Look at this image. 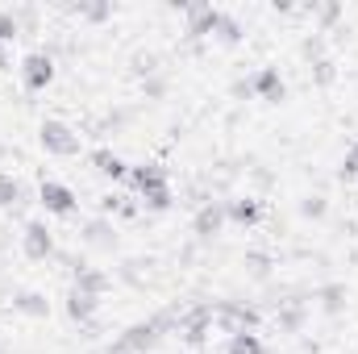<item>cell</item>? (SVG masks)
Segmentation results:
<instances>
[{"label": "cell", "mask_w": 358, "mask_h": 354, "mask_svg": "<svg viewBox=\"0 0 358 354\" xmlns=\"http://www.w3.org/2000/svg\"><path fill=\"white\" fill-rule=\"evenodd\" d=\"M38 142H42V150L55 155V159H76V155H80V129H71V125L59 121V117H46V121L38 125Z\"/></svg>", "instance_id": "1"}, {"label": "cell", "mask_w": 358, "mask_h": 354, "mask_svg": "<svg viewBox=\"0 0 358 354\" xmlns=\"http://www.w3.org/2000/svg\"><path fill=\"white\" fill-rule=\"evenodd\" d=\"M213 325L221 330V334H255V325H259V309H250V304H242V300H221V304H213Z\"/></svg>", "instance_id": "2"}, {"label": "cell", "mask_w": 358, "mask_h": 354, "mask_svg": "<svg viewBox=\"0 0 358 354\" xmlns=\"http://www.w3.org/2000/svg\"><path fill=\"white\" fill-rule=\"evenodd\" d=\"M159 338H163V330H159L155 317H150V321H138V325H129V330L113 342V354H150L159 346Z\"/></svg>", "instance_id": "3"}, {"label": "cell", "mask_w": 358, "mask_h": 354, "mask_svg": "<svg viewBox=\"0 0 358 354\" xmlns=\"http://www.w3.org/2000/svg\"><path fill=\"white\" fill-rule=\"evenodd\" d=\"M50 80H55V59L46 50H29L21 59V84H25V92H46Z\"/></svg>", "instance_id": "4"}, {"label": "cell", "mask_w": 358, "mask_h": 354, "mask_svg": "<svg viewBox=\"0 0 358 354\" xmlns=\"http://www.w3.org/2000/svg\"><path fill=\"white\" fill-rule=\"evenodd\" d=\"M38 200H42V208H46V213H55V217H71V213L80 208L76 192H71L67 183H59V179H42Z\"/></svg>", "instance_id": "5"}, {"label": "cell", "mask_w": 358, "mask_h": 354, "mask_svg": "<svg viewBox=\"0 0 358 354\" xmlns=\"http://www.w3.org/2000/svg\"><path fill=\"white\" fill-rule=\"evenodd\" d=\"M21 250H25V259H34V263L50 259V255H55V234H50V225H46V221H25Z\"/></svg>", "instance_id": "6"}, {"label": "cell", "mask_w": 358, "mask_h": 354, "mask_svg": "<svg viewBox=\"0 0 358 354\" xmlns=\"http://www.w3.org/2000/svg\"><path fill=\"white\" fill-rule=\"evenodd\" d=\"M187 38L196 42V38H208V34H217V21H221V8H213V4H204V0H192L187 4Z\"/></svg>", "instance_id": "7"}, {"label": "cell", "mask_w": 358, "mask_h": 354, "mask_svg": "<svg viewBox=\"0 0 358 354\" xmlns=\"http://www.w3.org/2000/svg\"><path fill=\"white\" fill-rule=\"evenodd\" d=\"M208 330H213V304H200L192 313H179V334H183L187 346H200L208 338Z\"/></svg>", "instance_id": "8"}, {"label": "cell", "mask_w": 358, "mask_h": 354, "mask_svg": "<svg viewBox=\"0 0 358 354\" xmlns=\"http://www.w3.org/2000/svg\"><path fill=\"white\" fill-rule=\"evenodd\" d=\"M129 183L138 187V196H142V200H150V196H159V192H167V187H171V183H167V171H163L159 163L129 167Z\"/></svg>", "instance_id": "9"}, {"label": "cell", "mask_w": 358, "mask_h": 354, "mask_svg": "<svg viewBox=\"0 0 358 354\" xmlns=\"http://www.w3.org/2000/svg\"><path fill=\"white\" fill-rule=\"evenodd\" d=\"M221 225H225V204H217V200H208V204H200L196 208V217H192V229H196V238H217L221 234Z\"/></svg>", "instance_id": "10"}, {"label": "cell", "mask_w": 358, "mask_h": 354, "mask_svg": "<svg viewBox=\"0 0 358 354\" xmlns=\"http://www.w3.org/2000/svg\"><path fill=\"white\" fill-rule=\"evenodd\" d=\"M250 88L259 100H267V104H279V100H287V84H283V76L275 71V67H263L255 80H250Z\"/></svg>", "instance_id": "11"}, {"label": "cell", "mask_w": 358, "mask_h": 354, "mask_svg": "<svg viewBox=\"0 0 358 354\" xmlns=\"http://www.w3.org/2000/svg\"><path fill=\"white\" fill-rule=\"evenodd\" d=\"M263 217V204L255 200V196H234V200H225V221H234V225H255Z\"/></svg>", "instance_id": "12"}, {"label": "cell", "mask_w": 358, "mask_h": 354, "mask_svg": "<svg viewBox=\"0 0 358 354\" xmlns=\"http://www.w3.org/2000/svg\"><path fill=\"white\" fill-rule=\"evenodd\" d=\"M88 163H92V171H100L104 179H125V176H129V163H125L117 150H104V146H100V150H92Z\"/></svg>", "instance_id": "13"}, {"label": "cell", "mask_w": 358, "mask_h": 354, "mask_svg": "<svg viewBox=\"0 0 358 354\" xmlns=\"http://www.w3.org/2000/svg\"><path fill=\"white\" fill-rule=\"evenodd\" d=\"M96 309H100V296H88V292H80V288L67 292V317H71V321L88 325L92 317H96Z\"/></svg>", "instance_id": "14"}, {"label": "cell", "mask_w": 358, "mask_h": 354, "mask_svg": "<svg viewBox=\"0 0 358 354\" xmlns=\"http://www.w3.org/2000/svg\"><path fill=\"white\" fill-rule=\"evenodd\" d=\"M76 288H80V292H88V296H104V292L113 288V279H108L100 267H84V263H80V267H76Z\"/></svg>", "instance_id": "15"}, {"label": "cell", "mask_w": 358, "mask_h": 354, "mask_svg": "<svg viewBox=\"0 0 358 354\" xmlns=\"http://www.w3.org/2000/svg\"><path fill=\"white\" fill-rule=\"evenodd\" d=\"M13 309L25 313V317H38V321L50 317V300H46L42 292H17V296H13Z\"/></svg>", "instance_id": "16"}, {"label": "cell", "mask_w": 358, "mask_h": 354, "mask_svg": "<svg viewBox=\"0 0 358 354\" xmlns=\"http://www.w3.org/2000/svg\"><path fill=\"white\" fill-rule=\"evenodd\" d=\"M84 242L96 246V250H113L117 234H113V225H108V221H88V225H84Z\"/></svg>", "instance_id": "17"}, {"label": "cell", "mask_w": 358, "mask_h": 354, "mask_svg": "<svg viewBox=\"0 0 358 354\" xmlns=\"http://www.w3.org/2000/svg\"><path fill=\"white\" fill-rule=\"evenodd\" d=\"M242 38H246L242 21H238L234 13H221V21H217V42H225V46H238Z\"/></svg>", "instance_id": "18"}, {"label": "cell", "mask_w": 358, "mask_h": 354, "mask_svg": "<svg viewBox=\"0 0 358 354\" xmlns=\"http://www.w3.org/2000/svg\"><path fill=\"white\" fill-rule=\"evenodd\" d=\"M225 354H267V346H263L259 334H234L229 346H225Z\"/></svg>", "instance_id": "19"}, {"label": "cell", "mask_w": 358, "mask_h": 354, "mask_svg": "<svg viewBox=\"0 0 358 354\" xmlns=\"http://www.w3.org/2000/svg\"><path fill=\"white\" fill-rule=\"evenodd\" d=\"M129 71H134V76H142V80L159 76V55H155V50H138V55L129 59Z\"/></svg>", "instance_id": "20"}, {"label": "cell", "mask_w": 358, "mask_h": 354, "mask_svg": "<svg viewBox=\"0 0 358 354\" xmlns=\"http://www.w3.org/2000/svg\"><path fill=\"white\" fill-rule=\"evenodd\" d=\"M317 296H321V309H325V313H342V309H346V288H342V283H325Z\"/></svg>", "instance_id": "21"}, {"label": "cell", "mask_w": 358, "mask_h": 354, "mask_svg": "<svg viewBox=\"0 0 358 354\" xmlns=\"http://www.w3.org/2000/svg\"><path fill=\"white\" fill-rule=\"evenodd\" d=\"M17 34H21V17L13 8H0V46H8Z\"/></svg>", "instance_id": "22"}, {"label": "cell", "mask_w": 358, "mask_h": 354, "mask_svg": "<svg viewBox=\"0 0 358 354\" xmlns=\"http://www.w3.org/2000/svg\"><path fill=\"white\" fill-rule=\"evenodd\" d=\"M17 200H21V183L0 171V208H8V204H17Z\"/></svg>", "instance_id": "23"}, {"label": "cell", "mask_w": 358, "mask_h": 354, "mask_svg": "<svg viewBox=\"0 0 358 354\" xmlns=\"http://www.w3.org/2000/svg\"><path fill=\"white\" fill-rule=\"evenodd\" d=\"M325 208H329V204H325V196H304V200H300V213H304L308 221H321V217H325Z\"/></svg>", "instance_id": "24"}, {"label": "cell", "mask_w": 358, "mask_h": 354, "mask_svg": "<svg viewBox=\"0 0 358 354\" xmlns=\"http://www.w3.org/2000/svg\"><path fill=\"white\" fill-rule=\"evenodd\" d=\"M300 55H304L308 63H317V59H325V38H321V34H313V38H304V46H300Z\"/></svg>", "instance_id": "25"}, {"label": "cell", "mask_w": 358, "mask_h": 354, "mask_svg": "<svg viewBox=\"0 0 358 354\" xmlns=\"http://www.w3.org/2000/svg\"><path fill=\"white\" fill-rule=\"evenodd\" d=\"M71 13H76V17H88V21H104L113 8H108V4H71Z\"/></svg>", "instance_id": "26"}, {"label": "cell", "mask_w": 358, "mask_h": 354, "mask_svg": "<svg viewBox=\"0 0 358 354\" xmlns=\"http://www.w3.org/2000/svg\"><path fill=\"white\" fill-rule=\"evenodd\" d=\"M313 80L317 84H334V59H317L313 63Z\"/></svg>", "instance_id": "27"}, {"label": "cell", "mask_w": 358, "mask_h": 354, "mask_svg": "<svg viewBox=\"0 0 358 354\" xmlns=\"http://www.w3.org/2000/svg\"><path fill=\"white\" fill-rule=\"evenodd\" d=\"M246 267H250V275H255V279H267L271 259H267V255H246Z\"/></svg>", "instance_id": "28"}, {"label": "cell", "mask_w": 358, "mask_h": 354, "mask_svg": "<svg viewBox=\"0 0 358 354\" xmlns=\"http://www.w3.org/2000/svg\"><path fill=\"white\" fill-rule=\"evenodd\" d=\"M338 176L342 179H350V176H358V142L346 150V159H342V167H338Z\"/></svg>", "instance_id": "29"}, {"label": "cell", "mask_w": 358, "mask_h": 354, "mask_svg": "<svg viewBox=\"0 0 358 354\" xmlns=\"http://www.w3.org/2000/svg\"><path fill=\"white\" fill-rule=\"evenodd\" d=\"M142 88H146V96H163V92H167V84H163L159 76H150V80H142Z\"/></svg>", "instance_id": "30"}, {"label": "cell", "mask_w": 358, "mask_h": 354, "mask_svg": "<svg viewBox=\"0 0 358 354\" xmlns=\"http://www.w3.org/2000/svg\"><path fill=\"white\" fill-rule=\"evenodd\" d=\"M317 13H321V21L329 25V21H338V17H342V4H321Z\"/></svg>", "instance_id": "31"}, {"label": "cell", "mask_w": 358, "mask_h": 354, "mask_svg": "<svg viewBox=\"0 0 358 354\" xmlns=\"http://www.w3.org/2000/svg\"><path fill=\"white\" fill-rule=\"evenodd\" d=\"M13 67V55H8V46H0V71H8Z\"/></svg>", "instance_id": "32"}, {"label": "cell", "mask_w": 358, "mask_h": 354, "mask_svg": "<svg viewBox=\"0 0 358 354\" xmlns=\"http://www.w3.org/2000/svg\"><path fill=\"white\" fill-rule=\"evenodd\" d=\"M0 354H8V351H0Z\"/></svg>", "instance_id": "33"}]
</instances>
